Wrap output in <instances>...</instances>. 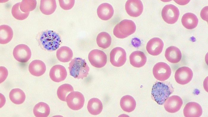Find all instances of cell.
<instances>
[{"instance_id":"6da1fadb","label":"cell","mask_w":208,"mask_h":117,"mask_svg":"<svg viewBox=\"0 0 208 117\" xmlns=\"http://www.w3.org/2000/svg\"><path fill=\"white\" fill-rule=\"evenodd\" d=\"M172 86L167 83L157 82L153 86L151 94L155 101L162 105L173 92Z\"/></svg>"},{"instance_id":"7a4b0ae2","label":"cell","mask_w":208,"mask_h":117,"mask_svg":"<svg viewBox=\"0 0 208 117\" xmlns=\"http://www.w3.org/2000/svg\"><path fill=\"white\" fill-rule=\"evenodd\" d=\"M40 41L44 49L51 51L57 49L61 43L59 35L54 31L49 30L44 31L41 33Z\"/></svg>"},{"instance_id":"3957f363","label":"cell","mask_w":208,"mask_h":117,"mask_svg":"<svg viewBox=\"0 0 208 117\" xmlns=\"http://www.w3.org/2000/svg\"><path fill=\"white\" fill-rule=\"evenodd\" d=\"M70 75L75 78L83 79L89 74V68L85 60L75 57L69 63Z\"/></svg>"},{"instance_id":"277c9868","label":"cell","mask_w":208,"mask_h":117,"mask_svg":"<svg viewBox=\"0 0 208 117\" xmlns=\"http://www.w3.org/2000/svg\"><path fill=\"white\" fill-rule=\"evenodd\" d=\"M136 29V25L133 21L125 19L115 26L113 33L118 38L124 39L134 33Z\"/></svg>"},{"instance_id":"5b68a950","label":"cell","mask_w":208,"mask_h":117,"mask_svg":"<svg viewBox=\"0 0 208 117\" xmlns=\"http://www.w3.org/2000/svg\"><path fill=\"white\" fill-rule=\"evenodd\" d=\"M84 101V97L83 94L77 91L70 92L66 98V101L68 107L75 110L82 108L83 106Z\"/></svg>"},{"instance_id":"8992f818","label":"cell","mask_w":208,"mask_h":117,"mask_svg":"<svg viewBox=\"0 0 208 117\" xmlns=\"http://www.w3.org/2000/svg\"><path fill=\"white\" fill-rule=\"evenodd\" d=\"M161 15L166 22L169 24H173L177 20L179 12L177 7L173 4H169L166 5L163 8Z\"/></svg>"},{"instance_id":"52a82bcc","label":"cell","mask_w":208,"mask_h":117,"mask_svg":"<svg viewBox=\"0 0 208 117\" xmlns=\"http://www.w3.org/2000/svg\"><path fill=\"white\" fill-rule=\"evenodd\" d=\"M153 73L157 79L160 81H164L170 77L171 70L167 63L160 62L156 63L153 67Z\"/></svg>"},{"instance_id":"ba28073f","label":"cell","mask_w":208,"mask_h":117,"mask_svg":"<svg viewBox=\"0 0 208 117\" xmlns=\"http://www.w3.org/2000/svg\"><path fill=\"white\" fill-rule=\"evenodd\" d=\"M89 60L91 64L94 67L100 68L106 65L107 56L103 51L95 49L91 51L88 55Z\"/></svg>"},{"instance_id":"9c48e42d","label":"cell","mask_w":208,"mask_h":117,"mask_svg":"<svg viewBox=\"0 0 208 117\" xmlns=\"http://www.w3.org/2000/svg\"><path fill=\"white\" fill-rule=\"evenodd\" d=\"M14 57L17 61L21 62H26L30 58L31 53L30 48L25 44H20L16 46L13 52Z\"/></svg>"},{"instance_id":"30bf717a","label":"cell","mask_w":208,"mask_h":117,"mask_svg":"<svg viewBox=\"0 0 208 117\" xmlns=\"http://www.w3.org/2000/svg\"><path fill=\"white\" fill-rule=\"evenodd\" d=\"M126 60V53L125 50L120 47L113 49L110 53V61L114 66L119 67L123 65Z\"/></svg>"},{"instance_id":"8fae6325","label":"cell","mask_w":208,"mask_h":117,"mask_svg":"<svg viewBox=\"0 0 208 117\" xmlns=\"http://www.w3.org/2000/svg\"><path fill=\"white\" fill-rule=\"evenodd\" d=\"M193 72L190 68L184 66L180 67L175 72L174 78L176 81L181 85L188 83L192 80Z\"/></svg>"},{"instance_id":"7c38bea8","label":"cell","mask_w":208,"mask_h":117,"mask_svg":"<svg viewBox=\"0 0 208 117\" xmlns=\"http://www.w3.org/2000/svg\"><path fill=\"white\" fill-rule=\"evenodd\" d=\"M125 9L130 16L136 17L140 16L143 10L142 2L139 0H128L125 5Z\"/></svg>"},{"instance_id":"4fadbf2b","label":"cell","mask_w":208,"mask_h":117,"mask_svg":"<svg viewBox=\"0 0 208 117\" xmlns=\"http://www.w3.org/2000/svg\"><path fill=\"white\" fill-rule=\"evenodd\" d=\"M164 107L168 112L173 113L179 111L181 107L183 101L177 95H173L168 97L165 102Z\"/></svg>"},{"instance_id":"5bb4252c","label":"cell","mask_w":208,"mask_h":117,"mask_svg":"<svg viewBox=\"0 0 208 117\" xmlns=\"http://www.w3.org/2000/svg\"><path fill=\"white\" fill-rule=\"evenodd\" d=\"M67 75L65 68L60 65L53 66L49 72V76L51 79L56 82H59L65 80Z\"/></svg>"},{"instance_id":"9a60e30c","label":"cell","mask_w":208,"mask_h":117,"mask_svg":"<svg viewBox=\"0 0 208 117\" xmlns=\"http://www.w3.org/2000/svg\"><path fill=\"white\" fill-rule=\"evenodd\" d=\"M163 46V43L161 39L157 37L154 38L147 43L146 49L150 55L156 56L162 52Z\"/></svg>"},{"instance_id":"2e32d148","label":"cell","mask_w":208,"mask_h":117,"mask_svg":"<svg viewBox=\"0 0 208 117\" xmlns=\"http://www.w3.org/2000/svg\"><path fill=\"white\" fill-rule=\"evenodd\" d=\"M202 113V109L201 105L195 102L187 103L183 110V114L186 117H199Z\"/></svg>"},{"instance_id":"e0dca14e","label":"cell","mask_w":208,"mask_h":117,"mask_svg":"<svg viewBox=\"0 0 208 117\" xmlns=\"http://www.w3.org/2000/svg\"><path fill=\"white\" fill-rule=\"evenodd\" d=\"M98 17L101 20H107L113 16L114 10L112 6L108 3H103L100 5L97 10Z\"/></svg>"},{"instance_id":"ac0fdd59","label":"cell","mask_w":208,"mask_h":117,"mask_svg":"<svg viewBox=\"0 0 208 117\" xmlns=\"http://www.w3.org/2000/svg\"><path fill=\"white\" fill-rule=\"evenodd\" d=\"M29 70L30 73L36 76L42 75L46 70V65L42 61L36 60L32 61L29 64Z\"/></svg>"},{"instance_id":"d6986e66","label":"cell","mask_w":208,"mask_h":117,"mask_svg":"<svg viewBox=\"0 0 208 117\" xmlns=\"http://www.w3.org/2000/svg\"><path fill=\"white\" fill-rule=\"evenodd\" d=\"M130 64L136 68H140L146 63L147 58L144 53L141 51H135L130 54L129 57Z\"/></svg>"},{"instance_id":"ffe728a7","label":"cell","mask_w":208,"mask_h":117,"mask_svg":"<svg viewBox=\"0 0 208 117\" xmlns=\"http://www.w3.org/2000/svg\"><path fill=\"white\" fill-rule=\"evenodd\" d=\"M165 56L166 59L169 62L176 63L180 61L182 55L179 48L175 46H171L166 49Z\"/></svg>"},{"instance_id":"44dd1931","label":"cell","mask_w":208,"mask_h":117,"mask_svg":"<svg viewBox=\"0 0 208 117\" xmlns=\"http://www.w3.org/2000/svg\"><path fill=\"white\" fill-rule=\"evenodd\" d=\"M183 26L188 29L195 28L198 23V19L197 16L191 13H187L184 14L181 19Z\"/></svg>"},{"instance_id":"7402d4cb","label":"cell","mask_w":208,"mask_h":117,"mask_svg":"<svg viewBox=\"0 0 208 117\" xmlns=\"http://www.w3.org/2000/svg\"><path fill=\"white\" fill-rule=\"evenodd\" d=\"M120 105L124 111L130 113L133 111L135 108L136 102L132 97L129 95H126L121 98Z\"/></svg>"},{"instance_id":"603a6c76","label":"cell","mask_w":208,"mask_h":117,"mask_svg":"<svg viewBox=\"0 0 208 117\" xmlns=\"http://www.w3.org/2000/svg\"><path fill=\"white\" fill-rule=\"evenodd\" d=\"M73 52L69 47L64 46L60 47L57 51L56 56L60 62H66L70 61L73 57Z\"/></svg>"},{"instance_id":"cb8c5ba5","label":"cell","mask_w":208,"mask_h":117,"mask_svg":"<svg viewBox=\"0 0 208 117\" xmlns=\"http://www.w3.org/2000/svg\"><path fill=\"white\" fill-rule=\"evenodd\" d=\"M13 31L9 26L3 25L0 26V43L6 44L10 42L12 38Z\"/></svg>"},{"instance_id":"d4e9b609","label":"cell","mask_w":208,"mask_h":117,"mask_svg":"<svg viewBox=\"0 0 208 117\" xmlns=\"http://www.w3.org/2000/svg\"><path fill=\"white\" fill-rule=\"evenodd\" d=\"M89 112L93 115L100 114L103 109L102 103L101 101L96 98H93L89 101L87 106Z\"/></svg>"},{"instance_id":"484cf974","label":"cell","mask_w":208,"mask_h":117,"mask_svg":"<svg viewBox=\"0 0 208 117\" xmlns=\"http://www.w3.org/2000/svg\"><path fill=\"white\" fill-rule=\"evenodd\" d=\"M56 8L55 0H41L40 9L44 14L49 15L53 13Z\"/></svg>"},{"instance_id":"4316f807","label":"cell","mask_w":208,"mask_h":117,"mask_svg":"<svg viewBox=\"0 0 208 117\" xmlns=\"http://www.w3.org/2000/svg\"><path fill=\"white\" fill-rule=\"evenodd\" d=\"M50 109L48 105L45 103L40 102L34 106L33 113L36 117H47L50 114Z\"/></svg>"},{"instance_id":"83f0119b","label":"cell","mask_w":208,"mask_h":117,"mask_svg":"<svg viewBox=\"0 0 208 117\" xmlns=\"http://www.w3.org/2000/svg\"><path fill=\"white\" fill-rule=\"evenodd\" d=\"M9 98L11 101L15 104L23 103L26 99L24 92L19 88L12 89L9 93Z\"/></svg>"},{"instance_id":"f1b7e54d","label":"cell","mask_w":208,"mask_h":117,"mask_svg":"<svg viewBox=\"0 0 208 117\" xmlns=\"http://www.w3.org/2000/svg\"><path fill=\"white\" fill-rule=\"evenodd\" d=\"M96 41L99 47L103 49H106L111 44V38L108 33L103 32L100 33L97 36Z\"/></svg>"},{"instance_id":"f546056e","label":"cell","mask_w":208,"mask_h":117,"mask_svg":"<svg viewBox=\"0 0 208 117\" xmlns=\"http://www.w3.org/2000/svg\"><path fill=\"white\" fill-rule=\"evenodd\" d=\"M74 91L73 86L68 84H64L58 88L57 94L58 98L61 100L66 101V97L69 93Z\"/></svg>"},{"instance_id":"4dcf8cb0","label":"cell","mask_w":208,"mask_h":117,"mask_svg":"<svg viewBox=\"0 0 208 117\" xmlns=\"http://www.w3.org/2000/svg\"><path fill=\"white\" fill-rule=\"evenodd\" d=\"M20 2L17 3L13 6L11 12L15 18L19 20H23L28 17L29 13H24L21 11L20 8Z\"/></svg>"},{"instance_id":"1f68e13d","label":"cell","mask_w":208,"mask_h":117,"mask_svg":"<svg viewBox=\"0 0 208 117\" xmlns=\"http://www.w3.org/2000/svg\"><path fill=\"white\" fill-rule=\"evenodd\" d=\"M37 6V1L35 0H23L20 2V8L24 13H29L34 10Z\"/></svg>"},{"instance_id":"d6a6232c","label":"cell","mask_w":208,"mask_h":117,"mask_svg":"<svg viewBox=\"0 0 208 117\" xmlns=\"http://www.w3.org/2000/svg\"><path fill=\"white\" fill-rule=\"evenodd\" d=\"M60 7L65 10L70 9L74 5L75 1L74 0H59Z\"/></svg>"},{"instance_id":"836d02e7","label":"cell","mask_w":208,"mask_h":117,"mask_svg":"<svg viewBox=\"0 0 208 117\" xmlns=\"http://www.w3.org/2000/svg\"><path fill=\"white\" fill-rule=\"evenodd\" d=\"M0 83L2 82L6 78L8 74L7 69L4 67H0Z\"/></svg>"},{"instance_id":"e575fe53","label":"cell","mask_w":208,"mask_h":117,"mask_svg":"<svg viewBox=\"0 0 208 117\" xmlns=\"http://www.w3.org/2000/svg\"><path fill=\"white\" fill-rule=\"evenodd\" d=\"M208 7H206L203 9L201 12V17L202 18L207 21Z\"/></svg>"}]
</instances>
